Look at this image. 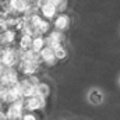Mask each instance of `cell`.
I'll return each instance as SVG.
<instances>
[{
	"label": "cell",
	"instance_id": "6",
	"mask_svg": "<svg viewBox=\"0 0 120 120\" xmlns=\"http://www.w3.org/2000/svg\"><path fill=\"white\" fill-rule=\"evenodd\" d=\"M39 68H41V63H36V61H21L18 66V71L24 77L36 75Z\"/></svg>",
	"mask_w": 120,
	"mask_h": 120
},
{
	"label": "cell",
	"instance_id": "17",
	"mask_svg": "<svg viewBox=\"0 0 120 120\" xmlns=\"http://www.w3.org/2000/svg\"><path fill=\"white\" fill-rule=\"evenodd\" d=\"M22 120H38V117L34 112H25L22 116Z\"/></svg>",
	"mask_w": 120,
	"mask_h": 120
},
{
	"label": "cell",
	"instance_id": "15",
	"mask_svg": "<svg viewBox=\"0 0 120 120\" xmlns=\"http://www.w3.org/2000/svg\"><path fill=\"white\" fill-rule=\"evenodd\" d=\"M53 4H55V7H56V10H57L59 14H63L66 11L67 6H68V3L66 0H53Z\"/></svg>",
	"mask_w": 120,
	"mask_h": 120
},
{
	"label": "cell",
	"instance_id": "19",
	"mask_svg": "<svg viewBox=\"0 0 120 120\" xmlns=\"http://www.w3.org/2000/svg\"><path fill=\"white\" fill-rule=\"evenodd\" d=\"M1 110H4V105H3V102H0V112Z\"/></svg>",
	"mask_w": 120,
	"mask_h": 120
},
{
	"label": "cell",
	"instance_id": "4",
	"mask_svg": "<svg viewBox=\"0 0 120 120\" xmlns=\"http://www.w3.org/2000/svg\"><path fill=\"white\" fill-rule=\"evenodd\" d=\"M52 22H53V30L64 34L66 31L70 30V27H71V17H70L68 14H66V13L57 14V17H56Z\"/></svg>",
	"mask_w": 120,
	"mask_h": 120
},
{
	"label": "cell",
	"instance_id": "1",
	"mask_svg": "<svg viewBox=\"0 0 120 120\" xmlns=\"http://www.w3.org/2000/svg\"><path fill=\"white\" fill-rule=\"evenodd\" d=\"M0 63L7 68H18L21 63V50L14 46L0 48Z\"/></svg>",
	"mask_w": 120,
	"mask_h": 120
},
{
	"label": "cell",
	"instance_id": "18",
	"mask_svg": "<svg viewBox=\"0 0 120 120\" xmlns=\"http://www.w3.org/2000/svg\"><path fill=\"white\" fill-rule=\"evenodd\" d=\"M0 120H8V116L6 113V110H1L0 112Z\"/></svg>",
	"mask_w": 120,
	"mask_h": 120
},
{
	"label": "cell",
	"instance_id": "20",
	"mask_svg": "<svg viewBox=\"0 0 120 120\" xmlns=\"http://www.w3.org/2000/svg\"><path fill=\"white\" fill-rule=\"evenodd\" d=\"M119 82H120V80H119Z\"/></svg>",
	"mask_w": 120,
	"mask_h": 120
},
{
	"label": "cell",
	"instance_id": "14",
	"mask_svg": "<svg viewBox=\"0 0 120 120\" xmlns=\"http://www.w3.org/2000/svg\"><path fill=\"white\" fill-rule=\"evenodd\" d=\"M55 55H56V59H57V61H63V60L67 59L68 52H67L66 46H64V45H61V46H59V48H56V49H55Z\"/></svg>",
	"mask_w": 120,
	"mask_h": 120
},
{
	"label": "cell",
	"instance_id": "8",
	"mask_svg": "<svg viewBox=\"0 0 120 120\" xmlns=\"http://www.w3.org/2000/svg\"><path fill=\"white\" fill-rule=\"evenodd\" d=\"M39 55H41L42 63L46 64V66H49V67H53V66H56V64L59 63L57 59H56V55H55V49H52V48H49V46H46Z\"/></svg>",
	"mask_w": 120,
	"mask_h": 120
},
{
	"label": "cell",
	"instance_id": "9",
	"mask_svg": "<svg viewBox=\"0 0 120 120\" xmlns=\"http://www.w3.org/2000/svg\"><path fill=\"white\" fill-rule=\"evenodd\" d=\"M17 35H18V32L15 30H7L3 36H0V48L13 46L17 39Z\"/></svg>",
	"mask_w": 120,
	"mask_h": 120
},
{
	"label": "cell",
	"instance_id": "7",
	"mask_svg": "<svg viewBox=\"0 0 120 120\" xmlns=\"http://www.w3.org/2000/svg\"><path fill=\"white\" fill-rule=\"evenodd\" d=\"M64 43V34L59 32V31L53 30L48 36H46V46L52 48V49H56Z\"/></svg>",
	"mask_w": 120,
	"mask_h": 120
},
{
	"label": "cell",
	"instance_id": "16",
	"mask_svg": "<svg viewBox=\"0 0 120 120\" xmlns=\"http://www.w3.org/2000/svg\"><path fill=\"white\" fill-rule=\"evenodd\" d=\"M7 30H8V27H7V24H6V20H4L3 17H0V36H3Z\"/></svg>",
	"mask_w": 120,
	"mask_h": 120
},
{
	"label": "cell",
	"instance_id": "11",
	"mask_svg": "<svg viewBox=\"0 0 120 120\" xmlns=\"http://www.w3.org/2000/svg\"><path fill=\"white\" fill-rule=\"evenodd\" d=\"M105 99V95L103 92L98 88H92V90L88 92V102L91 105H101Z\"/></svg>",
	"mask_w": 120,
	"mask_h": 120
},
{
	"label": "cell",
	"instance_id": "2",
	"mask_svg": "<svg viewBox=\"0 0 120 120\" xmlns=\"http://www.w3.org/2000/svg\"><path fill=\"white\" fill-rule=\"evenodd\" d=\"M6 113L8 116V120H22V116L25 113V102H24V99H20L15 103L7 106Z\"/></svg>",
	"mask_w": 120,
	"mask_h": 120
},
{
	"label": "cell",
	"instance_id": "5",
	"mask_svg": "<svg viewBox=\"0 0 120 120\" xmlns=\"http://www.w3.org/2000/svg\"><path fill=\"white\" fill-rule=\"evenodd\" d=\"M25 102V112H38V110H42L45 106H46V99L35 95L32 98H28V99H24Z\"/></svg>",
	"mask_w": 120,
	"mask_h": 120
},
{
	"label": "cell",
	"instance_id": "3",
	"mask_svg": "<svg viewBox=\"0 0 120 120\" xmlns=\"http://www.w3.org/2000/svg\"><path fill=\"white\" fill-rule=\"evenodd\" d=\"M39 13H41V15L45 18V20H48V21H53L56 17H57V10H56V7H55V4H53V0H46V1H41V8H39Z\"/></svg>",
	"mask_w": 120,
	"mask_h": 120
},
{
	"label": "cell",
	"instance_id": "13",
	"mask_svg": "<svg viewBox=\"0 0 120 120\" xmlns=\"http://www.w3.org/2000/svg\"><path fill=\"white\" fill-rule=\"evenodd\" d=\"M36 95L41 96V98H43V99H46L50 95V85L48 82L41 81V84L36 87Z\"/></svg>",
	"mask_w": 120,
	"mask_h": 120
},
{
	"label": "cell",
	"instance_id": "10",
	"mask_svg": "<svg viewBox=\"0 0 120 120\" xmlns=\"http://www.w3.org/2000/svg\"><path fill=\"white\" fill-rule=\"evenodd\" d=\"M32 45H34V36L31 35H21L18 39V49L21 52H30L32 50Z\"/></svg>",
	"mask_w": 120,
	"mask_h": 120
},
{
	"label": "cell",
	"instance_id": "12",
	"mask_svg": "<svg viewBox=\"0 0 120 120\" xmlns=\"http://www.w3.org/2000/svg\"><path fill=\"white\" fill-rule=\"evenodd\" d=\"M46 48V38L45 36H35L34 38V45H32V50L36 53H41L43 49Z\"/></svg>",
	"mask_w": 120,
	"mask_h": 120
}]
</instances>
